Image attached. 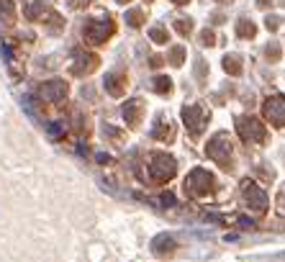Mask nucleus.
I'll list each match as a JSON object with an SVG mask.
<instances>
[{"mask_svg":"<svg viewBox=\"0 0 285 262\" xmlns=\"http://www.w3.org/2000/svg\"><path fill=\"white\" fill-rule=\"evenodd\" d=\"M149 175H152V180L157 185L170 183V180L177 175L175 157L167 155V152H157V155H152V159H149Z\"/></svg>","mask_w":285,"mask_h":262,"instance_id":"obj_1","label":"nucleus"},{"mask_svg":"<svg viewBox=\"0 0 285 262\" xmlns=\"http://www.w3.org/2000/svg\"><path fill=\"white\" fill-rule=\"evenodd\" d=\"M206 155L213 162L229 167L231 165V157H234V141H231V137H229L226 131H218L216 137H211V141L206 144Z\"/></svg>","mask_w":285,"mask_h":262,"instance_id":"obj_2","label":"nucleus"},{"mask_svg":"<svg viewBox=\"0 0 285 262\" xmlns=\"http://www.w3.org/2000/svg\"><path fill=\"white\" fill-rule=\"evenodd\" d=\"M116 34V21L113 18H93V21H87V26H85V31H83V36H85V44H90V47H98V44H105L111 39V36Z\"/></svg>","mask_w":285,"mask_h":262,"instance_id":"obj_3","label":"nucleus"},{"mask_svg":"<svg viewBox=\"0 0 285 262\" xmlns=\"http://www.w3.org/2000/svg\"><path fill=\"white\" fill-rule=\"evenodd\" d=\"M183 123L188 126V131H190V137H201L203 129H206V123H208V108L203 105V103H193V105H183Z\"/></svg>","mask_w":285,"mask_h":262,"instance_id":"obj_4","label":"nucleus"},{"mask_svg":"<svg viewBox=\"0 0 285 262\" xmlns=\"http://www.w3.org/2000/svg\"><path fill=\"white\" fill-rule=\"evenodd\" d=\"M236 134L244 144H262L267 139V131H265V123L254 116H242L236 119Z\"/></svg>","mask_w":285,"mask_h":262,"instance_id":"obj_5","label":"nucleus"},{"mask_svg":"<svg viewBox=\"0 0 285 262\" xmlns=\"http://www.w3.org/2000/svg\"><path fill=\"white\" fill-rule=\"evenodd\" d=\"M211 191H213V175L206 167H195L188 175V180H185V193H188L190 198H203Z\"/></svg>","mask_w":285,"mask_h":262,"instance_id":"obj_6","label":"nucleus"},{"mask_svg":"<svg viewBox=\"0 0 285 262\" xmlns=\"http://www.w3.org/2000/svg\"><path fill=\"white\" fill-rule=\"evenodd\" d=\"M67 95H69V85L65 83V80H59V77L47 80V83H41L36 87V98L41 103H62Z\"/></svg>","mask_w":285,"mask_h":262,"instance_id":"obj_7","label":"nucleus"},{"mask_svg":"<svg viewBox=\"0 0 285 262\" xmlns=\"http://www.w3.org/2000/svg\"><path fill=\"white\" fill-rule=\"evenodd\" d=\"M242 195H244V203L252 209L254 213H265L267 211V195L254 180H242Z\"/></svg>","mask_w":285,"mask_h":262,"instance_id":"obj_8","label":"nucleus"},{"mask_svg":"<svg viewBox=\"0 0 285 262\" xmlns=\"http://www.w3.org/2000/svg\"><path fill=\"white\" fill-rule=\"evenodd\" d=\"M98 67H101V57H98L95 52H77L75 62L69 65V72H72L75 77H87V75H93Z\"/></svg>","mask_w":285,"mask_h":262,"instance_id":"obj_9","label":"nucleus"},{"mask_svg":"<svg viewBox=\"0 0 285 262\" xmlns=\"http://www.w3.org/2000/svg\"><path fill=\"white\" fill-rule=\"evenodd\" d=\"M262 116L272 126L283 129V126H285V95H270V98H267L265 105H262Z\"/></svg>","mask_w":285,"mask_h":262,"instance_id":"obj_10","label":"nucleus"},{"mask_svg":"<svg viewBox=\"0 0 285 262\" xmlns=\"http://www.w3.org/2000/svg\"><path fill=\"white\" fill-rule=\"evenodd\" d=\"M177 247V242L172 234H157L154 242H152V252L157 257H172V252Z\"/></svg>","mask_w":285,"mask_h":262,"instance_id":"obj_11","label":"nucleus"},{"mask_svg":"<svg viewBox=\"0 0 285 262\" xmlns=\"http://www.w3.org/2000/svg\"><path fill=\"white\" fill-rule=\"evenodd\" d=\"M123 121H126L131 129H136V126L141 123V116H144V103L141 101H129L123 103Z\"/></svg>","mask_w":285,"mask_h":262,"instance_id":"obj_12","label":"nucleus"},{"mask_svg":"<svg viewBox=\"0 0 285 262\" xmlns=\"http://www.w3.org/2000/svg\"><path fill=\"white\" fill-rule=\"evenodd\" d=\"M105 90L111 98H121L126 93V75L123 72H108L105 75Z\"/></svg>","mask_w":285,"mask_h":262,"instance_id":"obj_13","label":"nucleus"},{"mask_svg":"<svg viewBox=\"0 0 285 262\" xmlns=\"http://www.w3.org/2000/svg\"><path fill=\"white\" fill-rule=\"evenodd\" d=\"M47 13H49V8L44 5L41 0H31V3L26 5V18H29V21H44Z\"/></svg>","mask_w":285,"mask_h":262,"instance_id":"obj_14","label":"nucleus"},{"mask_svg":"<svg viewBox=\"0 0 285 262\" xmlns=\"http://www.w3.org/2000/svg\"><path fill=\"white\" fill-rule=\"evenodd\" d=\"M221 67H224L226 75H242V57L239 54H226L224 62H221Z\"/></svg>","mask_w":285,"mask_h":262,"instance_id":"obj_15","label":"nucleus"},{"mask_svg":"<svg viewBox=\"0 0 285 262\" xmlns=\"http://www.w3.org/2000/svg\"><path fill=\"white\" fill-rule=\"evenodd\" d=\"M172 131H175V123L162 121V123H157L154 129H152V137H154L157 141H170V139H172Z\"/></svg>","mask_w":285,"mask_h":262,"instance_id":"obj_16","label":"nucleus"},{"mask_svg":"<svg viewBox=\"0 0 285 262\" xmlns=\"http://www.w3.org/2000/svg\"><path fill=\"white\" fill-rule=\"evenodd\" d=\"M236 36H239V39H254V36H257V26L252 21H247V18H242V21H236Z\"/></svg>","mask_w":285,"mask_h":262,"instance_id":"obj_17","label":"nucleus"},{"mask_svg":"<svg viewBox=\"0 0 285 262\" xmlns=\"http://www.w3.org/2000/svg\"><path fill=\"white\" fill-rule=\"evenodd\" d=\"M152 87H154V93H159V95H170L172 93V80L167 75H159V77L152 80Z\"/></svg>","mask_w":285,"mask_h":262,"instance_id":"obj_18","label":"nucleus"},{"mask_svg":"<svg viewBox=\"0 0 285 262\" xmlns=\"http://www.w3.org/2000/svg\"><path fill=\"white\" fill-rule=\"evenodd\" d=\"M0 18H3L5 23H13L16 21V5H13V0H0Z\"/></svg>","mask_w":285,"mask_h":262,"instance_id":"obj_19","label":"nucleus"},{"mask_svg":"<svg viewBox=\"0 0 285 262\" xmlns=\"http://www.w3.org/2000/svg\"><path fill=\"white\" fill-rule=\"evenodd\" d=\"M167 59H170L172 67H183V62H185V47H172L170 54H167Z\"/></svg>","mask_w":285,"mask_h":262,"instance_id":"obj_20","label":"nucleus"},{"mask_svg":"<svg viewBox=\"0 0 285 262\" xmlns=\"http://www.w3.org/2000/svg\"><path fill=\"white\" fill-rule=\"evenodd\" d=\"M280 54H283V49H280L278 41H270V44L265 47V57H267V62H280Z\"/></svg>","mask_w":285,"mask_h":262,"instance_id":"obj_21","label":"nucleus"},{"mask_svg":"<svg viewBox=\"0 0 285 262\" xmlns=\"http://www.w3.org/2000/svg\"><path fill=\"white\" fill-rule=\"evenodd\" d=\"M149 39H152L154 44H167V31H165V26H152L149 29Z\"/></svg>","mask_w":285,"mask_h":262,"instance_id":"obj_22","label":"nucleus"},{"mask_svg":"<svg viewBox=\"0 0 285 262\" xmlns=\"http://www.w3.org/2000/svg\"><path fill=\"white\" fill-rule=\"evenodd\" d=\"M172 29L180 34V36H188L193 31V21H190V18H177V21L172 23Z\"/></svg>","mask_w":285,"mask_h":262,"instance_id":"obj_23","label":"nucleus"},{"mask_svg":"<svg viewBox=\"0 0 285 262\" xmlns=\"http://www.w3.org/2000/svg\"><path fill=\"white\" fill-rule=\"evenodd\" d=\"M47 131H49V137H54V139H65L67 137V129L62 126V121H51L47 126Z\"/></svg>","mask_w":285,"mask_h":262,"instance_id":"obj_24","label":"nucleus"},{"mask_svg":"<svg viewBox=\"0 0 285 262\" xmlns=\"http://www.w3.org/2000/svg\"><path fill=\"white\" fill-rule=\"evenodd\" d=\"M126 21H129L131 29H139V26L144 23V11H129L126 13Z\"/></svg>","mask_w":285,"mask_h":262,"instance_id":"obj_25","label":"nucleus"},{"mask_svg":"<svg viewBox=\"0 0 285 262\" xmlns=\"http://www.w3.org/2000/svg\"><path fill=\"white\" fill-rule=\"evenodd\" d=\"M201 44H203V47H213V44H216V34H213L211 29L201 31Z\"/></svg>","mask_w":285,"mask_h":262,"instance_id":"obj_26","label":"nucleus"},{"mask_svg":"<svg viewBox=\"0 0 285 262\" xmlns=\"http://www.w3.org/2000/svg\"><path fill=\"white\" fill-rule=\"evenodd\" d=\"M278 213L285 216V185H280V191H278Z\"/></svg>","mask_w":285,"mask_h":262,"instance_id":"obj_27","label":"nucleus"},{"mask_svg":"<svg viewBox=\"0 0 285 262\" xmlns=\"http://www.w3.org/2000/svg\"><path fill=\"white\" fill-rule=\"evenodd\" d=\"M265 26H267V31H278L280 18H278V16H267V18H265Z\"/></svg>","mask_w":285,"mask_h":262,"instance_id":"obj_28","label":"nucleus"},{"mask_svg":"<svg viewBox=\"0 0 285 262\" xmlns=\"http://www.w3.org/2000/svg\"><path fill=\"white\" fill-rule=\"evenodd\" d=\"M206 72H208V65H206L203 59H198V65H195V75L203 80V77H206Z\"/></svg>","mask_w":285,"mask_h":262,"instance_id":"obj_29","label":"nucleus"},{"mask_svg":"<svg viewBox=\"0 0 285 262\" xmlns=\"http://www.w3.org/2000/svg\"><path fill=\"white\" fill-rule=\"evenodd\" d=\"M69 8H75V11H80V8H87L90 5V0H67Z\"/></svg>","mask_w":285,"mask_h":262,"instance_id":"obj_30","label":"nucleus"},{"mask_svg":"<svg viewBox=\"0 0 285 262\" xmlns=\"http://www.w3.org/2000/svg\"><path fill=\"white\" fill-rule=\"evenodd\" d=\"M149 65H152L154 70H159V67H162V65H165V59H162V57H159V54H154V57H152V59H149Z\"/></svg>","mask_w":285,"mask_h":262,"instance_id":"obj_31","label":"nucleus"},{"mask_svg":"<svg viewBox=\"0 0 285 262\" xmlns=\"http://www.w3.org/2000/svg\"><path fill=\"white\" fill-rule=\"evenodd\" d=\"M275 5V0H257V8L260 11H267V8H272Z\"/></svg>","mask_w":285,"mask_h":262,"instance_id":"obj_32","label":"nucleus"},{"mask_svg":"<svg viewBox=\"0 0 285 262\" xmlns=\"http://www.w3.org/2000/svg\"><path fill=\"white\" fill-rule=\"evenodd\" d=\"M162 203H165V206H175V195H172V193H165V195H162Z\"/></svg>","mask_w":285,"mask_h":262,"instance_id":"obj_33","label":"nucleus"},{"mask_svg":"<svg viewBox=\"0 0 285 262\" xmlns=\"http://www.w3.org/2000/svg\"><path fill=\"white\" fill-rule=\"evenodd\" d=\"M172 3H175V5H188L190 0H172Z\"/></svg>","mask_w":285,"mask_h":262,"instance_id":"obj_34","label":"nucleus"},{"mask_svg":"<svg viewBox=\"0 0 285 262\" xmlns=\"http://www.w3.org/2000/svg\"><path fill=\"white\" fill-rule=\"evenodd\" d=\"M216 3H221V5H229V3H231V0H216Z\"/></svg>","mask_w":285,"mask_h":262,"instance_id":"obj_35","label":"nucleus"},{"mask_svg":"<svg viewBox=\"0 0 285 262\" xmlns=\"http://www.w3.org/2000/svg\"><path fill=\"white\" fill-rule=\"evenodd\" d=\"M116 3H121V5H126V3H131V0H116Z\"/></svg>","mask_w":285,"mask_h":262,"instance_id":"obj_36","label":"nucleus"},{"mask_svg":"<svg viewBox=\"0 0 285 262\" xmlns=\"http://www.w3.org/2000/svg\"><path fill=\"white\" fill-rule=\"evenodd\" d=\"M147 3H154V0H147Z\"/></svg>","mask_w":285,"mask_h":262,"instance_id":"obj_37","label":"nucleus"}]
</instances>
